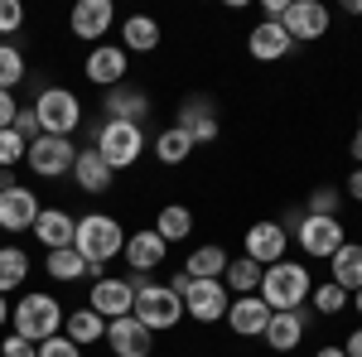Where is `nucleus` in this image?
Masks as SVG:
<instances>
[{
  "label": "nucleus",
  "instance_id": "3",
  "mask_svg": "<svg viewBox=\"0 0 362 357\" xmlns=\"http://www.w3.org/2000/svg\"><path fill=\"white\" fill-rule=\"evenodd\" d=\"M309 271L300 266V261H276V266H266V275H261V300H266V309L271 314H280V309H300V304L309 300Z\"/></svg>",
  "mask_w": 362,
  "mask_h": 357
},
{
  "label": "nucleus",
  "instance_id": "25",
  "mask_svg": "<svg viewBox=\"0 0 362 357\" xmlns=\"http://www.w3.org/2000/svg\"><path fill=\"white\" fill-rule=\"evenodd\" d=\"M73 179H78V189L83 193H107L112 189V165L97 155V150H78V160H73Z\"/></svg>",
  "mask_w": 362,
  "mask_h": 357
},
{
  "label": "nucleus",
  "instance_id": "21",
  "mask_svg": "<svg viewBox=\"0 0 362 357\" xmlns=\"http://www.w3.org/2000/svg\"><path fill=\"white\" fill-rule=\"evenodd\" d=\"M34 237H39V247H44V251L73 247V237H78V218H73V213H63V208H39Z\"/></svg>",
  "mask_w": 362,
  "mask_h": 357
},
{
  "label": "nucleus",
  "instance_id": "38",
  "mask_svg": "<svg viewBox=\"0 0 362 357\" xmlns=\"http://www.w3.org/2000/svg\"><path fill=\"white\" fill-rule=\"evenodd\" d=\"M20 29H25V5L20 0H0V39L20 34Z\"/></svg>",
  "mask_w": 362,
  "mask_h": 357
},
{
  "label": "nucleus",
  "instance_id": "47",
  "mask_svg": "<svg viewBox=\"0 0 362 357\" xmlns=\"http://www.w3.org/2000/svg\"><path fill=\"white\" fill-rule=\"evenodd\" d=\"M314 357H348V353H343V348H319Z\"/></svg>",
  "mask_w": 362,
  "mask_h": 357
},
{
  "label": "nucleus",
  "instance_id": "22",
  "mask_svg": "<svg viewBox=\"0 0 362 357\" xmlns=\"http://www.w3.org/2000/svg\"><path fill=\"white\" fill-rule=\"evenodd\" d=\"M174 126L194 140V145L218 140V116H213V102H208V97H189V102L179 107V121H174Z\"/></svg>",
  "mask_w": 362,
  "mask_h": 357
},
{
  "label": "nucleus",
  "instance_id": "31",
  "mask_svg": "<svg viewBox=\"0 0 362 357\" xmlns=\"http://www.w3.org/2000/svg\"><path fill=\"white\" fill-rule=\"evenodd\" d=\"M223 271H227V251L218 247V242L194 247L189 261H184V275H194V280H223Z\"/></svg>",
  "mask_w": 362,
  "mask_h": 357
},
{
  "label": "nucleus",
  "instance_id": "29",
  "mask_svg": "<svg viewBox=\"0 0 362 357\" xmlns=\"http://www.w3.org/2000/svg\"><path fill=\"white\" fill-rule=\"evenodd\" d=\"M261 275H266V266H256L251 256H237V261H227L223 285H227V295L237 300V295H256L261 290Z\"/></svg>",
  "mask_w": 362,
  "mask_h": 357
},
{
  "label": "nucleus",
  "instance_id": "30",
  "mask_svg": "<svg viewBox=\"0 0 362 357\" xmlns=\"http://www.w3.org/2000/svg\"><path fill=\"white\" fill-rule=\"evenodd\" d=\"M44 271L54 275L58 285H73V280H83V275H97V266H87L78 247H63V251H49L44 256Z\"/></svg>",
  "mask_w": 362,
  "mask_h": 357
},
{
  "label": "nucleus",
  "instance_id": "34",
  "mask_svg": "<svg viewBox=\"0 0 362 357\" xmlns=\"http://www.w3.org/2000/svg\"><path fill=\"white\" fill-rule=\"evenodd\" d=\"M25 54H20V49H15V44H0V87H5V92H15V87L25 83Z\"/></svg>",
  "mask_w": 362,
  "mask_h": 357
},
{
  "label": "nucleus",
  "instance_id": "50",
  "mask_svg": "<svg viewBox=\"0 0 362 357\" xmlns=\"http://www.w3.org/2000/svg\"><path fill=\"white\" fill-rule=\"evenodd\" d=\"M358 131H362V111H358Z\"/></svg>",
  "mask_w": 362,
  "mask_h": 357
},
{
  "label": "nucleus",
  "instance_id": "32",
  "mask_svg": "<svg viewBox=\"0 0 362 357\" xmlns=\"http://www.w3.org/2000/svg\"><path fill=\"white\" fill-rule=\"evenodd\" d=\"M29 280V251L25 247H0V295L20 290Z\"/></svg>",
  "mask_w": 362,
  "mask_h": 357
},
{
  "label": "nucleus",
  "instance_id": "35",
  "mask_svg": "<svg viewBox=\"0 0 362 357\" xmlns=\"http://www.w3.org/2000/svg\"><path fill=\"white\" fill-rule=\"evenodd\" d=\"M309 304H314L319 314H343V309H348V290H338L334 280H324V285L309 290Z\"/></svg>",
  "mask_w": 362,
  "mask_h": 357
},
{
  "label": "nucleus",
  "instance_id": "9",
  "mask_svg": "<svg viewBox=\"0 0 362 357\" xmlns=\"http://www.w3.org/2000/svg\"><path fill=\"white\" fill-rule=\"evenodd\" d=\"M87 309H97L107 324H112V319H126V314L136 309V285H131V275H97L92 290H87Z\"/></svg>",
  "mask_w": 362,
  "mask_h": 357
},
{
  "label": "nucleus",
  "instance_id": "27",
  "mask_svg": "<svg viewBox=\"0 0 362 357\" xmlns=\"http://www.w3.org/2000/svg\"><path fill=\"white\" fill-rule=\"evenodd\" d=\"M121 49H126V54H155V49H160V25H155L150 15H131V20L121 25Z\"/></svg>",
  "mask_w": 362,
  "mask_h": 357
},
{
  "label": "nucleus",
  "instance_id": "12",
  "mask_svg": "<svg viewBox=\"0 0 362 357\" xmlns=\"http://www.w3.org/2000/svg\"><path fill=\"white\" fill-rule=\"evenodd\" d=\"M39 222V193H29L25 184L0 189V232H34Z\"/></svg>",
  "mask_w": 362,
  "mask_h": 357
},
{
  "label": "nucleus",
  "instance_id": "41",
  "mask_svg": "<svg viewBox=\"0 0 362 357\" xmlns=\"http://www.w3.org/2000/svg\"><path fill=\"white\" fill-rule=\"evenodd\" d=\"M15 116H20L15 92H5V87H0V131H10V126H15Z\"/></svg>",
  "mask_w": 362,
  "mask_h": 357
},
{
  "label": "nucleus",
  "instance_id": "49",
  "mask_svg": "<svg viewBox=\"0 0 362 357\" xmlns=\"http://www.w3.org/2000/svg\"><path fill=\"white\" fill-rule=\"evenodd\" d=\"M353 309H358V314H362V290H358V295H353Z\"/></svg>",
  "mask_w": 362,
  "mask_h": 357
},
{
  "label": "nucleus",
  "instance_id": "6",
  "mask_svg": "<svg viewBox=\"0 0 362 357\" xmlns=\"http://www.w3.org/2000/svg\"><path fill=\"white\" fill-rule=\"evenodd\" d=\"M136 314L140 324L150 333H169L184 324V300L169 290V285H155V280H145V285H136Z\"/></svg>",
  "mask_w": 362,
  "mask_h": 357
},
{
  "label": "nucleus",
  "instance_id": "5",
  "mask_svg": "<svg viewBox=\"0 0 362 357\" xmlns=\"http://www.w3.org/2000/svg\"><path fill=\"white\" fill-rule=\"evenodd\" d=\"M34 116H39V136H68L83 126V102L68 87H44L34 97Z\"/></svg>",
  "mask_w": 362,
  "mask_h": 357
},
{
  "label": "nucleus",
  "instance_id": "1",
  "mask_svg": "<svg viewBox=\"0 0 362 357\" xmlns=\"http://www.w3.org/2000/svg\"><path fill=\"white\" fill-rule=\"evenodd\" d=\"M73 247H78V256H83L87 266L102 271L107 261H116V256L126 251V227H121L112 213H87V218H78Z\"/></svg>",
  "mask_w": 362,
  "mask_h": 357
},
{
  "label": "nucleus",
  "instance_id": "39",
  "mask_svg": "<svg viewBox=\"0 0 362 357\" xmlns=\"http://www.w3.org/2000/svg\"><path fill=\"white\" fill-rule=\"evenodd\" d=\"M39 357H83V348H78L73 338L54 333V338H44V343H39Z\"/></svg>",
  "mask_w": 362,
  "mask_h": 357
},
{
  "label": "nucleus",
  "instance_id": "43",
  "mask_svg": "<svg viewBox=\"0 0 362 357\" xmlns=\"http://www.w3.org/2000/svg\"><path fill=\"white\" fill-rule=\"evenodd\" d=\"M348 198H353V203H362V165L348 174Z\"/></svg>",
  "mask_w": 362,
  "mask_h": 357
},
{
  "label": "nucleus",
  "instance_id": "23",
  "mask_svg": "<svg viewBox=\"0 0 362 357\" xmlns=\"http://www.w3.org/2000/svg\"><path fill=\"white\" fill-rule=\"evenodd\" d=\"M295 49V39L285 34V25H271V20H261V25L247 34V54L256 58V63H276V58H285Z\"/></svg>",
  "mask_w": 362,
  "mask_h": 357
},
{
  "label": "nucleus",
  "instance_id": "18",
  "mask_svg": "<svg viewBox=\"0 0 362 357\" xmlns=\"http://www.w3.org/2000/svg\"><path fill=\"white\" fill-rule=\"evenodd\" d=\"M121 256L131 261V271H136V275H150V271L165 266L169 247H165V237H160L155 227H145V232H131V237H126V251H121Z\"/></svg>",
  "mask_w": 362,
  "mask_h": 357
},
{
  "label": "nucleus",
  "instance_id": "13",
  "mask_svg": "<svg viewBox=\"0 0 362 357\" xmlns=\"http://www.w3.org/2000/svg\"><path fill=\"white\" fill-rule=\"evenodd\" d=\"M102 343H107L116 357H150V353H155V333L145 329L136 314H126V319H112Z\"/></svg>",
  "mask_w": 362,
  "mask_h": 357
},
{
  "label": "nucleus",
  "instance_id": "28",
  "mask_svg": "<svg viewBox=\"0 0 362 357\" xmlns=\"http://www.w3.org/2000/svg\"><path fill=\"white\" fill-rule=\"evenodd\" d=\"M155 232L165 237V247H174V242H189V237H194V213H189L184 203H165V208L155 213Z\"/></svg>",
  "mask_w": 362,
  "mask_h": 357
},
{
  "label": "nucleus",
  "instance_id": "17",
  "mask_svg": "<svg viewBox=\"0 0 362 357\" xmlns=\"http://www.w3.org/2000/svg\"><path fill=\"white\" fill-rule=\"evenodd\" d=\"M116 25V5L112 0H78V10L68 15V29L87 39V44H97V39H107V29Z\"/></svg>",
  "mask_w": 362,
  "mask_h": 357
},
{
  "label": "nucleus",
  "instance_id": "45",
  "mask_svg": "<svg viewBox=\"0 0 362 357\" xmlns=\"http://www.w3.org/2000/svg\"><path fill=\"white\" fill-rule=\"evenodd\" d=\"M5 324H10V300L0 295V329H5Z\"/></svg>",
  "mask_w": 362,
  "mask_h": 357
},
{
  "label": "nucleus",
  "instance_id": "15",
  "mask_svg": "<svg viewBox=\"0 0 362 357\" xmlns=\"http://www.w3.org/2000/svg\"><path fill=\"white\" fill-rule=\"evenodd\" d=\"M280 25H285V34L295 44H309V39H324L329 34V10L319 0H290V10H285Z\"/></svg>",
  "mask_w": 362,
  "mask_h": 357
},
{
  "label": "nucleus",
  "instance_id": "2",
  "mask_svg": "<svg viewBox=\"0 0 362 357\" xmlns=\"http://www.w3.org/2000/svg\"><path fill=\"white\" fill-rule=\"evenodd\" d=\"M169 290L184 300V319H194V324H223L227 319V304H232V295H227L223 280H194V275H174L169 280Z\"/></svg>",
  "mask_w": 362,
  "mask_h": 357
},
{
  "label": "nucleus",
  "instance_id": "11",
  "mask_svg": "<svg viewBox=\"0 0 362 357\" xmlns=\"http://www.w3.org/2000/svg\"><path fill=\"white\" fill-rule=\"evenodd\" d=\"M126 68H131V54H126L121 44H92V49H87V63H83L87 83H97L102 92L126 83Z\"/></svg>",
  "mask_w": 362,
  "mask_h": 357
},
{
  "label": "nucleus",
  "instance_id": "8",
  "mask_svg": "<svg viewBox=\"0 0 362 357\" xmlns=\"http://www.w3.org/2000/svg\"><path fill=\"white\" fill-rule=\"evenodd\" d=\"M73 160H78V145L68 136H39V140H29V150H25L29 174H39V179H63V174H73Z\"/></svg>",
  "mask_w": 362,
  "mask_h": 357
},
{
  "label": "nucleus",
  "instance_id": "48",
  "mask_svg": "<svg viewBox=\"0 0 362 357\" xmlns=\"http://www.w3.org/2000/svg\"><path fill=\"white\" fill-rule=\"evenodd\" d=\"M343 10H348V15H362V0H348Z\"/></svg>",
  "mask_w": 362,
  "mask_h": 357
},
{
  "label": "nucleus",
  "instance_id": "46",
  "mask_svg": "<svg viewBox=\"0 0 362 357\" xmlns=\"http://www.w3.org/2000/svg\"><path fill=\"white\" fill-rule=\"evenodd\" d=\"M353 160H358V165H362V131H358V136H353Z\"/></svg>",
  "mask_w": 362,
  "mask_h": 357
},
{
  "label": "nucleus",
  "instance_id": "33",
  "mask_svg": "<svg viewBox=\"0 0 362 357\" xmlns=\"http://www.w3.org/2000/svg\"><path fill=\"white\" fill-rule=\"evenodd\" d=\"M189 155H194V140L184 136L179 126H165V131L155 136V160H160V165H184Z\"/></svg>",
  "mask_w": 362,
  "mask_h": 357
},
{
  "label": "nucleus",
  "instance_id": "20",
  "mask_svg": "<svg viewBox=\"0 0 362 357\" xmlns=\"http://www.w3.org/2000/svg\"><path fill=\"white\" fill-rule=\"evenodd\" d=\"M305 329H309L305 309H280V314H271V324H266L261 338L271 343V353H295L305 343Z\"/></svg>",
  "mask_w": 362,
  "mask_h": 357
},
{
  "label": "nucleus",
  "instance_id": "14",
  "mask_svg": "<svg viewBox=\"0 0 362 357\" xmlns=\"http://www.w3.org/2000/svg\"><path fill=\"white\" fill-rule=\"evenodd\" d=\"M285 247H290V232L266 218V222H251L247 227V251L242 256H251L256 266H276V261H285Z\"/></svg>",
  "mask_w": 362,
  "mask_h": 357
},
{
  "label": "nucleus",
  "instance_id": "40",
  "mask_svg": "<svg viewBox=\"0 0 362 357\" xmlns=\"http://www.w3.org/2000/svg\"><path fill=\"white\" fill-rule=\"evenodd\" d=\"M0 357H39V343H29L20 333H5L0 338Z\"/></svg>",
  "mask_w": 362,
  "mask_h": 357
},
{
  "label": "nucleus",
  "instance_id": "4",
  "mask_svg": "<svg viewBox=\"0 0 362 357\" xmlns=\"http://www.w3.org/2000/svg\"><path fill=\"white\" fill-rule=\"evenodd\" d=\"M63 304L54 300V295H44V290H34V295H25V300L10 309V324H15V333L20 338H29V343H44V338H54V333H63Z\"/></svg>",
  "mask_w": 362,
  "mask_h": 357
},
{
  "label": "nucleus",
  "instance_id": "36",
  "mask_svg": "<svg viewBox=\"0 0 362 357\" xmlns=\"http://www.w3.org/2000/svg\"><path fill=\"white\" fill-rule=\"evenodd\" d=\"M338 203H343V193L334 189V184H319V189L309 193V218H338Z\"/></svg>",
  "mask_w": 362,
  "mask_h": 357
},
{
  "label": "nucleus",
  "instance_id": "44",
  "mask_svg": "<svg viewBox=\"0 0 362 357\" xmlns=\"http://www.w3.org/2000/svg\"><path fill=\"white\" fill-rule=\"evenodd\" d=\"M343 353H348V357H362V329H353V333H348V343H343Z\"/></svg>",
  "mask_w": 362,
  "mask_h": 357
},
{
  "label": "nucleus",
  "instance_id": "7",
  "mask_svg": "<svg viewBox=\"0 0 362 357\" xmlns=\"http://www.w3.org/2000/svg\"><path fill=\"white\" fill-rule=\"evenodd\" d=\"M92 150L112 165V174L116 169H131L140 155H145V126H131V121H102Z\"/></svg>",
  "mask_w": 362,
  "mask_h": 357
},
{
  "label": "nucleus",
  "instance_id": "16",
  "mask_svg": "<svg viewBox=\"0 0 362 357\" xmlns=\"http://www.w3.org/2000/svg\"><path fill=\"white\" fill-rule=\"evenodd\" d=\"M102 111H107V121L145 126V121H150V97H145L140 87L121 83V87H107V92H102Z\"/></svg>",
  "mask_w": 362,
  "mask_h": 357
},
{
  "label": "nucleus",
  "instance_id": "19",
  "mask_svg": "<svg viewBox=\"0 0 362 357\" xmlns=\"http://www.w3.org/2000/svg\"><path fill=\"white\" fill-rule=\"evenodd\" d=\"M271 324V309L261 295H237V300L227 304V329L237 333V338H261Z\"/></svg>",
  "mask_w": 362,
  "mask_h": 357
},
{
  "label": "nucleus",
  "instance_id": "42",
  "mask_svg": "<svg viewBox=\"0 0 362 357\" xmlns=\"http://www.w3.org/2000/svg\"><path fill=\"white\" fill-rule=\"evenodd\" d=\"M15 131L25 140H39V116H34V107H20V116H15Z\"/></svg>",
  "mask_w": 362,
  "mask_h": 357
},
{
  "label": "nucleus",
  "instance_id": "24",
  "mask_svg": "<svg viewBox=\"0 0 362 357\" xmlns=\"http://www.w3.org/2000/svg\"><path fill=\"white\" fill-rule=\"evenodd\" d=\"M329 280H334L338 290H348V295H358L362 290V242H343V247L329 256Z\"/></svg>",
  "mask_w": 362,
  "mask_h": 357
},
{
  "label": "nucleus",
  "instance_id": "37",
  "mask_svg": "<svg viewBox=\"0 0 362 357\" xmlns=\"http://www.w3.org/2000/svg\"><path fill=\"white\" fill-rule=\"evenodd\" d=\"M25 150H29V140L10 126V131H0V169H15V165H25Z\"/></svg>",
  "mask_w": 362,
  "mask_h": 357
},
{
  "label": "nucleus",
  "instance_id": "26",
  "mask_svg": "<svg viewBox=\"0 0 362 357\" xmlns=\"http://www.w3.org/2000/svg\"><path fill=\"white\" fill-rule=\"evenodd\" d=\"M63 338H73L78 348H92V343L107 338V319H102L97 309H73V314L63 319Z\"/></svg>",
  "mask_w": 362,
  "mask_h": 357
},
{
  "label": "nucleus",
  "instance_id": "10",
  "mask_svg": "<svg viewBox=\"0 0 362 357\" xmlns=\"http://www.w3.org/2000/svg\"><path fill=\"white\" fill-rule=\"evenodd\" d=\"M295 242H300V251H305L309 261H329L343 242H348V232H343V222L338 218H300L295 222Z\"/></svg>",
  "mask_w": 362,
  "mask_h": 357
}]
</instances>
